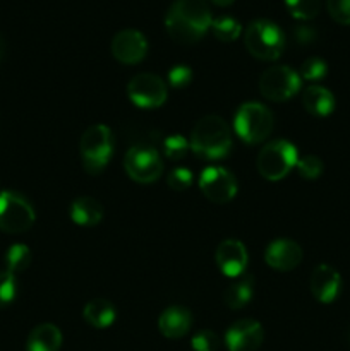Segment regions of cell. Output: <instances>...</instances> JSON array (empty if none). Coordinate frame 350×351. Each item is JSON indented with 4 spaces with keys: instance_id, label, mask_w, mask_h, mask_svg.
<instances>
[{
    "instance_id": "6da1fadb",
    "label": "cell",
    "mask_w": 350,
    "mask_h": 351,
    "mask_svg": "<svg viewBox=\"0 0 350 351\" xmlns=\"http://www.w3.org/2000/svg\"><path fill=\"white\" fill-rule=\"evenodd\" d=\"M213 16L205 0H175L165 16L168 36L182 45L198 43L211 29Z\"/></svg>"
},
{
    "instance_id": "7a4b0ae2",
    "label": "cell",
    "mask_w": 350,
    "mask_h": 351,
    "mask_svg": "<svg viewBox=\"0 0 350 351\" xmlns=\"http://www.w3.org/2000/svg\"><path fill=\"white\" fill-rule=\"evenodd\" d=\"M189 146L192 153L205 160H222L232 149L230 127L222 117L206 115L192 127Z\"/></svg>"
},
{
    "instance_id": "3957f363",
    "label": "cell",
    "mask_w": 350,
    "mask_h": 351,
    "mask_svg": "<svg viewBox=\"0 0 350 351\" xmlns=\"http://www.w3.org/2000/svg\"><path fill=\"white\" fill-rule=\"evenodd\" d=\"M79 153H81V161L86 173H102L113 153L112 130L103 123L89 125L82 132L81 141H79Z\"/></svg>"
},
{
    "instance_id": "277c9868",
    "label": "cell",
    "mask_w": 350,
    "mask_h": 351,
    "mask_svg": "<svg viewBox=\"0 0 350 351\" xmlns=\"http://www.w3.org/2000/svg\"><path fill=\"white\" fill-rule=\"evenodd\" d=\"M244 43L254 58L273 62L280 58L285 48V34L275 23L268 19H256L246 27Z\"/></svg>"
},
{
    "instance_id": "5b68a950",
    "label": "cell",
    "mask_w": 350,
    "mask_h": 351,
    "mask_svg": "<svg viewBox=\"0 0 350 351\" xmlns=\"http://www.w3.org/2000/svg\"><path fill=\"white\" fill-rule=\"evenodd\" d=\"M233 129L247 144H259L266 141L273 130V113L263 103L247 101L237 110Z\"/></svg>"
},
{
    "instance_id": "8992f818",
    "label": "cell",
    "mask_w": 350,
    "mask_h": 351,
    "mask_svg": "<svg viewBox=\"0 0 350 351\" xmlns=\"http://www.w3.org/2000/svg\"><path fill=\"white\" fill-rule=\"evenodd\" d=\"M297 160V147L290 141L277 139L268 143L259 151L256 160V168L264 180L278 182L294 170Z\"/></svg>"
},
{
    "instance_id": "52a82bcc",
    "label": "cell",
    "mask_w": 350,
    "mask_h": 351,
    "mask_svg": "<svg viewBox=\"0 0 350 351\" xmlns=\"http://www.w3.org/2000/svg\"><path fill=\"white\" fill-rule=\"evenodd\" d=\"M34 209L26 197L14 191L0 192V230L5 233H24L33 226Z\"/></svg>"
},
{
    "instance_id": "ba28073f",
    "label": "cell",
    "mask_w": 350,
    "mask_h": 351,
    "mask_svg": "<svg viewBox=\"0 0 350 351\" xmlns=\"http://www.w3.org/2000/svg\"><path fill=\"white\" fill-rule=\"evenodd\" d=\"M259 91L270 101H287L301 91V75L288 65H275L261 74Z\"/></svg>"
},
{
    "instance_id": "9c48e42d",
    "label": "cell",
    "mask_w": 350,
    "mask_h": 351,
    "mask_svg": "<svg viewBox=\"0 0 350 351\" xmlns=\"http://www.w3.org/2000/svg\"><path fill=\"white\" fill-rule=\"evenodd\" d=\"M124 168L130 180L137 184H151L161 177L163 163L154 147L134 146L124 156Z\"/></svg>"
},
{
    "instance_id": "30bf717a",
    "label": "cell",
    "mask_w": 350,
    "mask_h": 351,
    "mask_svg": "<svg viewBox=\"0 0 350 351\" xmlns=\"http://www.w3.org/2000/svg\"><path fill=\"white\" fill-rule=\"evenodd\" d=\"M127 95L130 101L139 108L153 110L167 101L168 88L161 77L143 72L130 79L127 84Z\"/></svg>"
},
{
    "instance_id": "8fae6325",
    "label": "cell",
    "mask_w": 350,
    "mask_h": 351,
    "mask_svg": "<svg viewBox=\"0 0 350 351\" xmlns=\"http://www.w3.org/2000/svg\"><path fill=\"white\" fill-rule=\"evenodd\" d=\"M199 189L213 204H226L237 194V180L223 167H208L201 171Z\"/></svg>"
},
{
    "instance_id": "7c38bea8",
    "label": "cell",
    "mask_w": 350,
    "mask_h": 351,
    "mask_svg": "<svg viewBox=\"0 0 350 351\" xmlns=\"http://www.w3.org/2000/svg\"><path fill=\"white\" fill-rule=\"evenodd\" d=\"M263 341V326L254 319H240L225 332V345L229 351H257Z\"/></svg>"
},
{
    "instance_id": "4fadbf2b",
    "label": "cell",
    "mask_w": 350,
    "mask_h": 351,
    "mask_svg": "<svg viewBox=\"0 0 350 351\" xmlns=\"http://www.w3.org/2000/svg\"><path fill=\"white\" fill-rule=\"evenodd\" d=\"M112 53L120 64H139L148 53V41L137 29H122L113 36Z\"/></svg>"
},
{
    "instance_id": "5bb4252c",
    "label": "cell",
    "mask_w": 350,
    "mask_h": 351,
    "mask_svg": "<svg viewBox=\"0 0 350 351\" xmlns=\"http://www.w3.org/2000/svg\"><path fill=\"white\" fill-rule=\"evenodd\" d=\"M311 293L319 304H333L342 290V276L335 267L328 264H319L311 274Z\"/></svg>"
},
{
    "instance_id": "9a60e30c",
    "label": "cell",
    "mask_w": 350,
    "mask_h": 351,
    "mask_svg": "<svg viewBox=\"0 0 350 351\" xmlns=\"http://www.w3.org/2000/svg\"><path fill=\"white\" fill-rule=\"evenodd\" d=\"M215 261L218 269L226 278H239L246 273L247 249L242 242L235 239L223 240L216 249Z\"/></svg>"
},
{
    "instance_id": "2e32d148",
    "label": "cell",
    "mask_w": 350,
    "mask_h": 351,
    "mask_svg": "<svg viewBox=\"0 0 350 351\" xmlns=\"http://www.w3.org/2000/svg\"><path fill=\"white\" fill-rule=\"evenodd\" d=\"M264 261H266V264L271 269L287 273V271L295 269V267L302 263V249L297 242H294V240H273V242L266 247Z\"/></svg>"
},
{
    "instance_id": "e0dca14e",
    "label": "cell",
    "mask_w": 350,
    "mask_h": 351,
    "mask_svg": "<svg viewBox=\"0 0 350 351\" xmlns=\"http://www.w3.org/2000/svg\"><path fill=\"white\" fill-rule=\"evenodd\" d=\"M192 326V315L180 305H172L161 312L158 319V329L168 339L184 338Z\"/></svg>"
},
{
    "instance_id": "ac0fdd59",
    "label": "cell",
    "mask_w": 350,
    "mask_h": 351,
    "mask_svg": "<svg viewBox=\"0 0 350 351\" xmlns=\"http://www.w3.org/2000/svg\"><path fill=\"white\" fill-rule=\"evenodd\" d=\"M302 105L305 112L314 117H328L335 110V96L329 89L312 84L302 93Z\"/></svg>"
},
{
    "instance_id": "d6986e66",
    "label": "cell",
    "mask_w": 350,
    "mask_h": 351,
    "mask_svg": "<svg viewBox=\"0 0 350 351\" xmlns=\"http://www.w3.org/2000/svg\"><path fill=\"white\" fill-rule=\"evenodd\" d=\"M60 346V329L55 324H40L27 336L26 351H58Z\"/></svg>"
},
{
    "instance_id": "ffe728a7",
    "label": "cell",
    "mask_w": 350,
    "mask_h": 351,
    "mask_svg": "<svg viewBox=\"0 0 350 351\" xmlns=\"http://www.w3.org/2000/svg\"><path fill=\"white\" fill-rule=\"evenodd\" d=\"M71 219L79 226H95L103 218V206L93 197H79L71 204Z\"/></svg>"
},
{
    "instance_id": "44dd1931",
    "label": "cell",
    "mask_w": 350,
    "mask_h": 351,
    "mask_svg": "<svg viewBox=\"0 0 350 351\" xmlns=\"http://www.w3.org/2000/svg\"><path fill=\"white\" fill-rule=\"evenodd\" d=\"M82 317L91 328L106 329L115 321V307L105 298H95L86 304Z\"/></svg>"
},
{
    "instance_id": "7402d4cb",
    "label": "cell",
    "mask_w": 350,
    "mask_h": 351,
    "mask_svg": "<svg viewBox=\"0 0 350 351\" xmlns=\"http://www.w3.org/2000/svg\"><path fill=\"white\" fill-rule=\"evenodd\" d=\"M254 295V283L253 278L249 274H242V276L235 278L232 285H229L223 293V300L225 305L232 311H239V308L246 307L250 302Z\"/></svg>"
},
{
    "instance_id": "603a6c76",
    "label": "cell",
    "mask_w": 350,
    "mask_h": 351,
    "mask_svg": "<svg viewBox=\"0 0 350 351\" xmlns=\"http://www.w3.org/2000/svg\"><path fill=\"white\" fill-rule=\"evenodd\" d=\"M211 31L215 34L216 40L220 41H235L237 38L242 33V26H240L239 21L235 17L230 16H220L216 19H213L211 23Z\"/></svg>"
},
{
    "instance_id": "cb8c5ba5",
    "label": "cell",
    "mask_w": 350,
    "mask_h": 351,
    "mask_svg": "<svg viewBox=\"0 0 350 351\" xmlns=\"http://www.w3.org/2000/svg\"><path fill=\"white\" fill-rule=\"evenodd\" d=\"M5 264L7 271L12 273L16 276L17 273H23L30 267L31 264V250L27 249L23 243H14L9 250H7L5 256Z\"/></svg>"
},
{
    "instance_id": "d4e9b609",
    "label": "cell",
    "mask_w": 350,
    "mask_h": 351,
    "mask_svg": "<svg viewBox=\"0 0 350 351\" xmlns=\"http://www.w3.org/2000/svg\"><path fill=\"white\" fill-rule=\"evenodd\" d=\"M288 12L301 21L314 19L321 10V0H285Z\"/></svg>"
},
{
    "instance_id": "484cf974",
    "label": "cell",
    "mask_w": 350,
    "mask_h": 351,
    "mask_svg": "<svg viewBox=\"0 0 350 351\" xmlns=\"http://www.w3.org/2000/svg\"><path fill=\"white\" fill-rule=\"evenodd\" d=\"M295 168L304 180H316V178L321 177L323 170H325L323 161L314 154H305V156L299 158Z\"/></svg>"
},
{
    "instance_id": "4316f807",
    "label": "cell",
    "mask_w": 350,
    "mask_h": 351,
    "mask_svg": "<svg viewBox=\"0 0 350 351\" xmlns=\"http://www.w3.org/2000/svg\"><path fill=\"white\" fill-rule=\"evenodd\" d=\"M189 147H191L189 141L180 134H174V136H168L167 139H163V153L172 161L182 160L187 154Z\"/></svg>"
},
{
    "instance_id": "83f0119b",
    "label": "cell",
    "mask_w": 350,
    "mask_h": 351,
    "mask_svg": "<svg viewBox=\"0 0 350 351\" xmlns=\"http://www.w3.org/2000/svg\"><path fill=\"white\" fill-rule=\"evenodd\" d=\"M328 74V65L323 58L319 57H309L307 60H304L301 67V79H305V81H321L325 75Z\"/></svg>"
},
{
    "instance_id": "f1b7e54d",
    "label": "cell",
    "mask_w": 350,
    "mask_h": 351,
    "mask_svg": "<svg viewBox=\"0 0 350 351\" xmlns=\"http://www.w3.org/2000/svg\"><path fill=\"white\" fill-rule=\"evenodd\" d=\"M16 276L7 269H0V308L12 304V300L16 298Z\"/></svg>"
},
{
    "instance_id": "f546056e",
    "label": "cell",
    "mask_w": 350,
    "mask_h": 351,
    "mask_svg": "<svg viewBox=\"0 0 350 351\" xmlns=\"http://www.w3.org/2000/svg\"><path fill=\"white\" fill-rule=\"evenodd\" d=\"M167 184L172 191L184 192L192 185V171L187 168H175L170 171L167 178Z\"/></svg>"
},
{
    "instance_id": "4dcf8cb0",
    "label": "cell",
    "mask_w": 350,
    "mask_h": 351,
    "mask_svg": "<svg viewBox=\"0 0 350 351\" xmlns=\"http://www.w3.org/2000/svg\"><path fill=\"white\" fill-rule=\"evenodd\" d=\"M191 345L194 351H216L220 346L218 336L209 329H202L198 335L192 336Z\"/></svg>"
},
{
    "instance_id": "1f68e13d",
    "label": "cell",
    "mask_w": 350,
    "mask_h": 351,
    "mask_svg": "<svg viewBox=\"0 0 350 351\" xmlns=\"http://www.w3.org/2000/svg\"><path fill=\"white\" fill-rule=\"evenodd\" d=\"M329 16L338 24H350V0H326Z\"/></svg>"
},
{
    "instance_id": "d6a6232c",
    "label": "cell",
    "mask_w": 350,
    "mask_h": 351,
    "mask_svg": "<svg viewBox=\"0 0 350 351\" xmlns=\"http://www.w3.org/2000/svg\"><path fill=\"white\" fill-rule=\"evenodd\" d=\"M192 81V71L187 65H174V67L168 71V82H170L172 88L182 89L185 86L191 84Z\"/></svg>"
},
{
    "instance_id": "836d02e7",
    "label": "cell",
    "mask_w": 350,
    "mask_h": 351,
    "mask_svg": "<svg viewBox=\"0 0 350 351\" xmlns=\"http://www.w3.org/2000/svg\"><path fill=\"white\" fill-rule=\"evenodd\" d=\"M294 36L295 40H297V43L301 45H309L312 43V41L318 38V33H316L314 27L311 26H305V24H302V26H297L294 29Z\"/></svg>"
},
{
    "instance_id": "e575fe53",
    "label": "cell",
    "mask_w": 350,
    "mask_h": 351,
    "mask_svg": "<svg viewBox=\"0 0 350 351\" xmlns=\"http://www.w3.org/2000/svg\"><path fill=\"white\" fill-rule=\"evenodd\" d=\"M211 2L216 3V5H220V7H229V5H232L233 0H211Z\"/></svg>"
},
{
    "instance_id": "d590c367",
    "label": "cell",
    "mask_w": 350,
    "mask_h": 351,
    "mask_svg": "<svg viewBox=\"0 0 350 351\" xmlns=\"http://www.w3.org/2000/svg\"><path fill=\"white\" fill-rule=\"evenodd\" d=\"M3 55H5V40H3V36L0 34V60L3 58Z\"/></svg>"
},
{
    "instance_id": "8d00e7d4",
    "label": "cell",
    "mask_w": 350,
    "mask_h": 351,
    "mask_svg": "<svg viewBox=\"0 0 350 351\" xmlns=\"http://www.w3.org/2000/svg\"><path fill=\"white\" fill-rule=\"evenodd\" d=\"M349 341H350V331H349Z\"/></svg>"
}]
</instances>
